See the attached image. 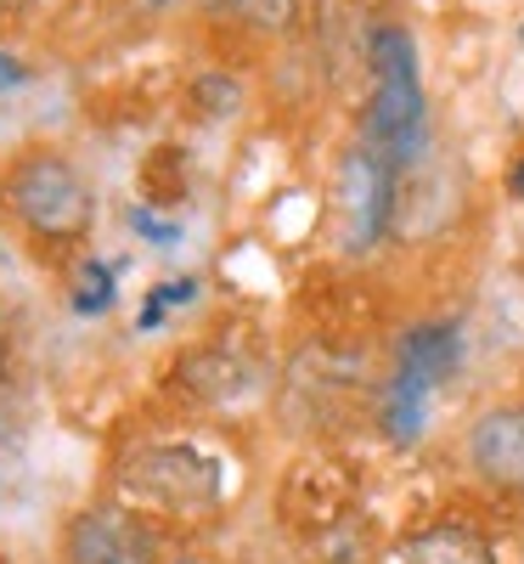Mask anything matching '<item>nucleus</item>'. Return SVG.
I'll return each mask as SVG.
<instances>
[{
  "instance_id": "6e6552de",
  "label": "nucleus",
  "mask_w": 524,
  "mask_h": 564,
  "mask_svg": "<svg viewBox=\"0 0 524 564\" xmlns=\"http://www.w3.org/2000/svg\"><path fill=\"white\" fill-rule=\"evenodd\" d=\"M181 384L198 390L204 401H226V395L243 390L249 379H243V361H237V356H226V350H198V356L181 361Z\"/></svg>"
},
{
  "instance_id": "9d476101",
  "label": "nucleus",
  "mask_w": 524,
  "mask_h": 564,
  "mask_svg": "<svg viewBox=\"0 0 524 564\" xmlns=\"http://www.w3.org/2000/svg\"><path fill=\"white\" fill-rule=\"evenodd\" d=\"M423 417H428V384L412 379V372H401V379L390 384V395H384V430L395 441H417Z\"/></svg>"
},
{
  "instance_id": "f03ea898",
  "label": "nucleus",
  "mask_w": 524,
  "mask_h": 564,
  "mask_svg": "<svg viewBox=\"0 0 524 564\" xmlns=\"http://www.w3.org/2000/svg\"><path fill=\"white\" fill-rule=\"evenodd\" d=\"M7 193H12V209L45 238H79L90 226V193L79 170L63 159H45V153L23 159L7 181Z\"/></svg>"
},
{
  "instance_id": "2eb2a0df",
  "label": "nucleus",
  "mask_w": 524,
  "mask_h": 564,
  "mask_svg": "<svg viewBox=\"0 0 524 564\" xmlns=\"http://www.w3.org/2000/svg\"><path fill=\"white\" fill-rule=\"evenodd\" d=\"M23 74H18V63H7V57H0V85H18Z\"/></svg>"
},
{
  "instance_id": "a211bd4d",
  "label": "nucleus",
  "mask_w": 524,
  "mask_h": 564,
  "mask_svg": "<svg viewBox=\"0 0 524 564\" xmlns=\"http://www.w3.org/2000/svg\"><path fill=\"white\" fill-rule=\"evenodd\" d=\"M209 7H215V0H209Z\"/></svg>"
},
{
  "instance_id": "f257e3e1",
  "label": "nucleus",
  "mask_w": 524,
  "mask_h": 564,
  "mask_svg": "<svg viewBox=\"0 0 524 564\" xmlns=\"http://www.w3.org/2000/svg\"><path fill=\"white\" fill-rule=\"evenodd\" d=\"M367 63L378 74L372 108H367V148L395 164H412L423 153V85H417V57L406 29H378L367 45Z\"/></svg>"
},
{
  "instance_id": "ddd939ff",
  "label": "nucleus",
  "mask_w": 524,
  "mask_h": 564,
  "mask_svg": "<svg viewBox=\"0 0 524 564\" xmlns=\"http://www.w3.org/2000/svg\"><path fill=\"white\" fill-rule=\"evenodd\" d=\"M79 282H85V289H79V300H74V305H79V311H108V300H113V289H108V271H102V265H90Z\"/></svg>"
},
{
  "instance_id": "f8f14e48",
  "label": "nucleus",
  "mask_w": 524,
  "mask_h": 564,
  "mask_svg": "<svg viewBox=\"0 0 524 564\" xmlns=\"http://www.w3.org/2000/svg\"><path fill=\"white\" fill-rule=\"evenodd\" d=\"M198 102H204L209 113H237V102H243V90H237V79L209 74V79H198Z\"/></svg>"
},
{
  "instance_id": "7ed1b4c3",
  "label": "nucleus",
  "mask_w": 524,
  "mask_h": 564,
  "mask_svg": "<svg viewBox=\"0 0 524 564\" xmlns=\"http://www.w3.org/2000/svg\"><path fill=\"white\" fill-rule=\"evenodd\" d=\"M68 564H159V542L153 531L130 520L119 508H90L68 525V542H63Z\"/></svg>"
},
{
  "instance_id": "9b49d317",
  "label": "nucleus",
  "mask_w": 524,
  "mask_h": 564,
  "mask_svg": "<svg viewBox=\"0 0 524 564\" xmlns=\"http://www.w3.org/2000/svg\"><path fill=\"white\" fill-rule=\"evenodd\" d=\"M231 7L243 12V23H254V29H288L299 0H231Z\"/></svg>"
},
{
  "instance_id": "f3484780",
  "label": "nucleus",
  "mask_w": 524,
  "mask_h": 564,
  "mask_svg": "<svg viewBox=\"0 0 524 564\" xmlns=\"http://www.w3.org/2000/svg\"><path fill=\"white\" fill-rule=\"evenodd\" d=\"M0 379H7V345H0Z\"/></svg>"
},
{
  "instance_id": "20e7f679",
  "label": "nucleus",
  "mask_w": 524,
  "mask_h": 564,
  "mask_svg": "<svg viewBox=\"0 0 524 564\" xmlns=\"http://www.w3.org/2000/svg\"><path fill=\"white\" fill-rule=\"evenodd\" d=\"M130 486L141 491H153L159 502L170 508H209L220 497V475H215V463L198 457V452H186V446H159V452H141L130 463Z\"/></svg>"
},
{
  "instance_id": "0eeeda50",
  "label": "nucleus",
  "mask_w": 524,
  "mask_h": 564,
  "mask_svg": "<svg viewBox=\"0 0 524 564\" xmlns=\"http://www.w3.org/2000/svg\"><path fill=\"white\" fill-rule=\"evenodd\" d=\"M457 361H462V339H457V327H446V322H423V327H412V334L401 339V372L423 379L428 390L446 384L457 372Z\"/></svg>"
},
{
  "instance_id": "1a4fd4ad",
  "label": "nucleus",
  "mask_w": 524,
  "mask_h": 564,
  "mask_svg": "<svg viewBox=\"0 0 524 564\" xmlns=\"http://www.w3.org/2000/svg\"><path fill=\"white\" fill-rule=\"evenodd\" d=\"M401 564H496V558L480 536H468V531H428L401 553Z\"/></svg>"
},
{
  "instance_id": "39448f33",
  "label": "nucleus",
  "mask_w": 524,
  "mask_h": 564,
  "mask_svg": "<svg viewBox=\"0 0 524 564\" xmlns=\"http://www.w3.org/2000/svg\"><path fill=\"white\" fill-rule=\"evenodd\" d=\"M468 457L473 468L507 491H524V406H496L473 423L468 435Z\"/></svg>"
},
{
  "instance_id": "dca6fc26",
  "label": "nucleus",
  "mask_w": 524,
  "mask_h": 564,
  "mask_svg": "<svg viewBox=\"0 0 524 564\" xmlns=\"http://www.w3.org/2000/svg\"><path fill=\"white\" fill-rule=\"evenodd\" d=\"M148 7H153V12H164V7H175V0H148Z\"/></svg>"
},
{
  "instance_id": "423d86ee",
  "label": "nucleus",
  "mask_w": 524,
  "mask_h": 564,
  "mask_svg": "<svg viewBox=\"0 0 524 564\" xmlns=\"http://www.w3.org/2000/svg\"><path fill=\"white\" fill-rule=\"evenodd\" d=\"M345 215H350V249H372L390 220V164L361 148L345 164Z\"/></svg>"
},
{
  "instance_id": "4468645a",
  "label": "nucleus",
  "mask_w": 524,
  "mask_h": 564,
  "mask_svg": "<svg viewBox=\"0 0 524 564\" xmlns=\"http://www.w3.org/2000/svg\"><path fill=\"white\" fill-rule=\"evenodd\" d=\"M507 193H513V198H524V159L507 170Z\"/></svg>"
}]
</instances>
